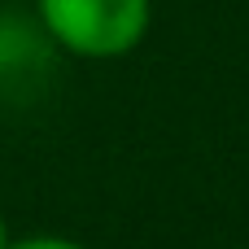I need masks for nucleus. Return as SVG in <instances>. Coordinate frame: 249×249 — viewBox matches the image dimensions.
I'll list each match as a JSON object with an SVG mask.
<instances>
[{"instance_id":"f257e3e1","label":"nucleus","mask_w":249,"mask_h":249,"mask_svg":"<svg viewBox=\"0 0 249 249\" xmlns=\"http://www.w3.org/2000/svg\"><path fill=\"white\" fill-rule=\"evenodd\" d=\"M39 22L74 57H123L149 31V0H39Z\"/></svg>"},{"instance_id":"f03ea898","label":"nucleus","mask_w":249,"mask_h":249,"mask_svg":"<svg viewBox=\"0 0 249 249\" xmlns=\"http://www.w3.org/2000/svg\"><path fill=\"white\" fill-rule=\"evenodd\" d=\"M9 249H83L66 236H26V241H9Z\"/></svg>"},{"instance_id":"7ed1b4c3","label":"nucleus","mask_w":249,"mask_h":249,"mask_svg":"<svg viewBox=\"0 0 249 249\" xmlns=\"http://www.w3.org/2000/svg\"><path fill=\"white\" fill-rule=\"evenodd\" d=\"M0 249H9V228H4V219H0Z\"/></svg>"}]
</instances>
